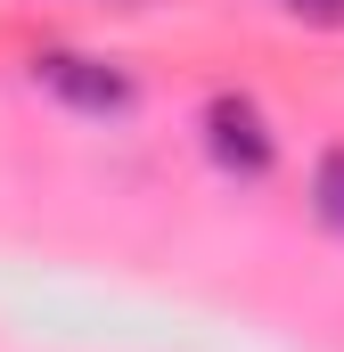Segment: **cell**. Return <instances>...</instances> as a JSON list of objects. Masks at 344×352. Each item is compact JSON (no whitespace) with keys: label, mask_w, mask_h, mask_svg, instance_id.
Instances as JSON below:
<instances>
[{"label":"cell","mask_w":344,"mask_h":352,"mask_svg":"<svg viewBox=\"0 0 344 352\" xmlns=\"http://www.w3.org/2000/svg\"><path fill=\"white\" fill-rule=\"evenodd\" d=\"M270 8H287V16H303V25H336V33H344V0H270Z\"/></svg>","instance_id":"obj_4"},{"label":"cell","mask_w":344,"mask_h":352,"mask_svg":"<svg viewBox=\"0 0 344 352\" xmlns=\"http://www.w3.org/2000/svg\"><path fill=\"white\" fill-rule=\"evenodd\" d=\"M33 82L50 90V98H66L74 115H131L140 107V82L123 66H107V58H83V50H41L33 58Z\"/></svg>","instance_id":"obj_1"},{"label":"cell","mask_w":344,"mask_h":352,"mask_svg":"<svg viewBox=\"0 0 344 352\" xmlns=\"http://www.w3.org/2000/svg\"><path fill=\"white\" fill-rule=\"evenodd\" d=\"M205 156L238 180H262L279 164V140H270V123H262V107L246 90H213L205 98Z\"/></svg>","instance_id":"obj_2"},{"label":"cell","mask_w":344,"mask_h":352,"mask_svg":"<svg viewBox=\"0 0 344 352\" xmlns=\"http://www.w3.org/2000/svg\"><path fill=\"white\" fill-rule=\"evenodd\" d=\"M312 213L344 238V148H328V156L312 164Z\"/></svg>","instance_id":"obj_3"}]
</instances>
